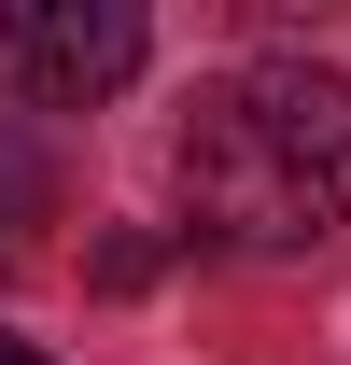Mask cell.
Returning <instances> with one entry per match:
<instances>
[{
    "instance_id": "6da1fadb",
    "label": "cell",
    "mask_w": 351,
    "mask_h": 365,
    "mask_svg": "<svg viewBox=\"0 0 351 365\" xmlns=\"http://www.w3.org/2000/svg\"><path fill=\"white\" fill-rule=\"evenodd\" d=\"M183 211L225 253H323L351 225V71L253 56L183 113Z\"/></svg>"
},
{
    "instance_id": "7a4b0ae2",
    "label": "cell",
    "mask_w": 351,
    "mask_h": 365,
    "mask_svg": "<svg viewBox=\"0 0 351 365\" xmlns=\"http://www.w3.org/2000/svg\"><path fill=\"white\" fill-rule=\"evenodd\" d=\"M141 56H155L141 0H0V85H14V98H43V113L113 98Z\"/></svg>"
},
{
    "instance_id": "3957f363",
    "label": "cell",
    "mask_w": 351,
    "mask_h": 365,
    "mask_svg": "<svg viewBox=\"0 0 351 365\" xmlns=\"http://www.w3.org/2000/svg\"><path fill=\"white\" fill-rule=\"evenodd\" d=\"M56 211V169H43V140L29 127H0V253H29V225Z\"/></svg>"
},
{
    "instance_id": "277c9868",
    "label": "cell",
    "mask_w": 351,
    "mask_h": 365,
    "mask_svg": "<svg viewBox=\"0 0 351 365\" xmlns=\"http://www.w3.org/2000/svg\"><path fill=\"white\" fill-rule=\"evenodd\" d=\"M155 267H169V239H98V295H141Z\"/></svg>"
},
{
    "instance_id": "5b68a950",
    "label": "cell",
    "mask_w": 351,
    "mask_h": 365,
    "mask_svg": "<svg viewBox=\"0 0 351 365\" xmlns=\"http://www.w3.org/2000/svg\"><path fill=\"white\" fill-rule=\"evenodd\" d=\"M0 365H43V351H29V337H0Z\"/></svg>"
}]
</instances>
